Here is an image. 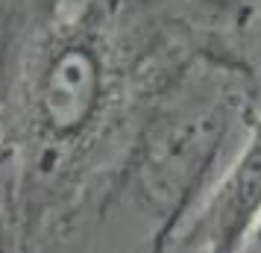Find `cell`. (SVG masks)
I'll use <instances>...</instances> for the list:
<instances>
[{
  "label": "cell",
  "instance_id": "1",
  "mask_svg": "<svg viewBox=\"0 0 261 253\" xmlns=\"http://www.w3.org/2000/svg\"><path fill=\"white\" fill-rule=\"evenodd\" d=\"M261 233V115L182 227L176 253H247Z\"/></svg>",
  "mask_w": 261,
  "mask_h": 253
},
{
  "label": "cell",
  "instance_id": "2",
  "mask_svg": "<svg viewBox=\"0 0 261 253\" xmlns=\"http://www.w3.org/2000/svg\"><path fill=\"white\" fill-rule=\"evenodd\" d=\"M0 145H3V121H0Z\"/></svg>",
  "mask_w": 261,
  "mask_h": 253
}]
</instances>
